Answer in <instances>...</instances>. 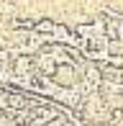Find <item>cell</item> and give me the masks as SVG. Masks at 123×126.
<instances>
[{
	"label": "cell",
	"instance_id": "6da1fadb",
	"mask_svg": "<svg viewBox=\"0 0 123 126\" xmlns=\"http://www.w3.org/2000/svg\"><path fill=\"white\" fill-rule=\"evenodd\" d=\"M54 77H57L59 85H67L69 88L72 82H74V67L69 64V62H62V64H57V72H54Z\"/></svg>",
	"mask_w": 123,
	"mask_h": 126
},
{
	"label": "cell",
	"instance_id": "7a4b0ae2",
	"mask_svg": "<svg viewBox=\"0 0 123 126\" xmlns=\"http://www.w3.org/2000/svg\"><path fill=\"white\" fill-rule=\"evenodd\" d=\"M54 26H57V23H51L49 18H41V21H36L33 31H36V33H54Z\"/></svg>",
	"mask_w": 123,
	"mask_h": 126
},
{
	"label": "cell",
	"instance_id": "3957f363",
	"mask_svg": "<svg viewBox=\"0 0 123 126\" xmlns=\"http://www.w3.org/2000/svg\"><path fill=\"white\" fill-rule=\"evenodd\" d=\"M54 39H57V41H69V31H67V26H54V33H51Z\"/></svg>",
	"mask_w": 123,
	"mask_h": 126
},
{
	"label": "cell",
	"instance_id": "277c9868",
	"mask_svg": "<svg viewBox=\"0 0 123 126\" xmlns=\"http://www.w3.org/2000/svg\"><path fill=\"white\" fill-rule=\"evenodd\" d=\"M15 70L18 72H28L31 70V59L28 57H18V59H15Z\"/></svg>",
	"mask_w": 123,
	"mask_h": 126
}]
</instances>
